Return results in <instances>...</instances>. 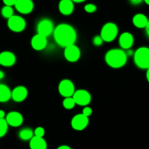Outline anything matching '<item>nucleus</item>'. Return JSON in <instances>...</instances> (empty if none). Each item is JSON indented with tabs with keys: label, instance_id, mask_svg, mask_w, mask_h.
Instances as JSON below:
<instances>
[{
	"label": "nucleus",
	"instance_id": "f257e3e1",
	"mask_svg": "<svg viewBox=\"0 0 149 149\" xmlns=\"http://www.w3.org/2000/svg\"><path fill=\"white\" fill-rule=\"evenodd\" d=\"M53 34L56 43L63 48L74 44L77 39V32L75 29L67 23L58 25L54 29Z\"/></svg>",
	"mask_w": 149,
	"mask_h": 149
},
{
	"label": "nucleus",
	"instance_id": "f03ea898",
	"mask_svg": "<svg viewBox=\"0 0 149 149\" xmlns=\"http://www.w3.org/2000/svg\"><path fill=\"white\" fill-rule=\"evenodd\" d=\"M105 60L109 67L114 69L121 68L126 64L127 55L122 49H111L106 53Z\"/></svg>",
	"mask_w": 149,
	"mask_h": 149
},
{
	"label": "nucleus",
	"instance_id": "7ed1b4c3",
	"mask_svg": "<svg viewBox=\"0 0 149 149\" xmlns=\"http://www.w3.org/2000/svg\"><path fill=\"white\" fill-rule=\"evenodd\" d=\"M134 62L142 70L149 69V48L141 47L134 53Z\"/></svg>",
	"mask_w": 149,
	"mask_h": 149
},
{
	"label": "nucleus",
	"instance_id": "20e7f679",
	"mask_svg": "<svg viewBox=\"0 0 149 149\" xmlns=\"http://www.w3.org/2000/svg\"><path fill=\"white\" fill-rule=\"evenodd\" d=\"M118 34V27L115 23L109 22L102 27L100 37L105 42H111Z\"/></svg>",
	"mask_w": 149,
	"mask_h": 149
},
{
	"label": "nucleus",
	"instance_id": "39448f33",
	"mask_svg": "<svg viewBox=\"0 0 149 149\" xmlns=\"http://www.w3.org/2000/svg\"><path fill=\"white\" fill-rule=\"evenodd\" d=\"M7 26L9 29L14 32H20L24 30L26 27V21L21 16L14 15L8 18Z\"/></svg>",
	"mask_w": 149,
	"mask_h": 149
},
{
	"label": "nucleus",
	"instance_id": "423d86ee",
	"mask_svg": "<svg viewBox=\"0 0 149 149\" xmlns=\"http://www.w3.org/2000/svg\"><path fill=\"white\" fill-rule=\"evenodd\" d=\"M58 91L61 96L66 97H71L75 92V87L72 81L68 79L61 80L58 86Z\"/></svg>",
	"mask_w": 149,
	"mask_h": 149
},
{
	"label": "nucleus",
	"instance_id": "0eeeda50",
	"mask_svg": "<svg viewBox=\"0 0 149 149\" xmlns=\"http://www.w3.org/2000/svg\"><path fill=\"white\" fill-rule=\"evenodd\" d=\"M72 98L74 99L76 105L86 106L88 105L91 101V95L87 91L84 89L77 90L74 92Z\"/></svg>",
	"mask_w": 149,
	"mask_h": 149
},
{
	"label": "nucleus",
	"instance_id": "6e6552de",
	"mask_svg": "<svg viewBox=\"0 0 149 149\" xmlns=\"http://www.w3.org/2000/svg\"><path fill=\"white\" fill-rule=\"evenodd\" d=\"M36 30H37V34L47 37L50 35L54 31L53 23L49 19L44 18L38 23Z\"/></svg>",
	"mask_w": 149,
	"mask_h": 149
},
{
	"label": "nucleus",
	"instance_id": "1a4fd4ad",
	"mask_svg": "<svg viewBox=\"0 0 149 149\" xmlns=\"http://www.w3.org/2000/svg\"><path fill=\"white\" fill-rule=\"evenodd\" d=\"M81 56L79 48L74 44L65 47L64 51V56L67 61L70 62H76L78 61Z\"/></svg>",
	"mask_w": 149,
	"mask_h": 149
},
{
	"label": "nucleus",
	"instance_id": "9d476101",
	"mask_svg": "<svg viewBox=\"0 0 149 149\" xmlns=\"http://www.w3.org/2000/svg\"><path fill=\"white\" fill-rule=\"evenodd\" d=\"M89 124L88 117L82 113L77 114L71 120V127L77 131H81L87 127Z\"/></svg>",
	"mask_w": 149,
	"mask_h": 149
},
{
	"label": "nucleus",
	"instance_id": "9b49d317",
	"mask_svg": "<svg viewBox=\"0 0 149 149\" xmlns=\"http://www.w3.org/2000/svg\"><path fill=\"white\" fill-rule=\"evenodd\" d=\"M15 7L22 14H29L33 10V2L32 0H16Z\"/></svg>",
	"mask_w": 149,
	"mask_h": 149
},
{
	"label": "nucleus",
	"instance_id": "f8f14e48",
	"mask_svg": "<svg viewBox=\"0 0 149 149\" xmlns=\"http://www.w3.org/2000/svg\"><path fill=\"white\" fill-rule=\"evenodd\" d=\"M5 120L8 125L13 127H17L23 124V117L20 112L12 111L6 115Z\"/></svg>",
	"mask_w": 149,
	"mask_h": 149
},
{
	"label": "nucleus",
	"instance_id": "ddd939ff",
	"mask_svg": "<svg viewBox=\"0 0 149 149\" xmlns=\"http://www.w3.org/2000/svg\"><path fill=\"white\" fill-rule=\"evenodd\" d=\"M28 95V90L25 86H19L15 88L11 92V98L15 102H20L24 100Z\"/></svg>",
	"mask_w": 149,
	"mask_h": 149
},
{
	"label": "nucleus",
	"instance_id": "4468645a",
	"mask_svg": "<svg viewBox=\"0 0 149 149\" xmlns=\"http://www.w3.org/2000/svg\"><path fill=\"white\" fill-rule=\"evenodd\" d=\"M31 43L32 48L34 50L42 51L45 49V47L47 45V40L46 37L37 34L32 37Z\"/></svg>",
	"mask_w": 149,
	"mask_h": 149
},
{
	"label": "nucleus",
	"instance_id": "2eb2a0df",
	"mask_svg": "<svg viewBox=\"0 0 149 149\" xmlns=\"http://www.w3.org/2000/svg\"><path fill=\"white\" fill-rule=\"evenodd\" d=\"M16 57L10 51H3L0 53V64L4 67H11L15 63Z\"/></svg>",
	"mask_w": 149,
	"mask_h": 149
},
{
	"label": "nucleus",
	"instance_id": "dca6fc26",
	"mask_svg": "<svg viewBox=\"0 0 149 149\" xmlns=\"http://www.w3.org/2000/svg\"><path fill=\"white\" fill-rule=\"evenodd\" d=\"M119 45L122 48L129 50L134 43V37L130 32H124L119 37Z\"/></svg>",
	"mask_w": 149,
	"mask_h": 149
},
{
	"label": "nucleus",
	"instance_id": "f3484780",
	"mask_svg": "<svg viewBox=\"0 0 149 149\" xmlns=\"http://www.w3.org/2000/svg\"><path fill=\"white\" fill-rule=\"evenodd\" d=\"M58 8L61 14L64 15H69L74 11V2L71 0H61Z\"/></svg>",
	"mask_w": 149,
	"mask_h": 149
},
{
	"label": "nucleus",
	"instance_id": "a211bd4d",
	"mask_svg": "<svg viewBox=\"0 0 149 149\" xmlns=\"http://www.w3.org/2000/svg\"><path fill=\"white\" fill-rule=\"evenodd\" d=\"M148 19L146 16L143 13H138L135 15L132 18V23L135 27L138 29H143L146 26Z\"/></svg>",
	"mask_w": 149,
	"mask_h": 149
},
{
	"label": "nucleus",
	"instance_id": "6ab92c4d",
	"mask_svg": "<svg viewBox=\"0 0 149 149\" xmlns=\"http://www.w3.org/2000/svg\"><path fill=\"white\" fill-rule=\"evenodd\" d=\"M31 149H47V145L43 137H39L33 136L30 140L29 143Z\"/></svg>",
	"mask_w": 149,
	"mask_h": 149
},
{
	"label": "nucleus",
	"instance_id": "aec40b11",
	"mask_svg": "<svg viewBox=\"0 0 149 149\" xmlns=\"http://www.w3.org/2000/svg\"><path fill=\"white\" fill-rule=\"evenodd\" d=\"M11 91L7 86L0 84V102H6L11 98Z\"/></svg>",
	"mask_w": 149,
	"mask_h": 149
},
{
	"label": "nucleus",
	"instance_id": "412c9836",
	"mask_svg": "<svg viewBox=\"0 0 149 149\" xmlns=\"http://www.w3.org/2000/svg\"><path fill=\"white\" fill-rule=\"evenodd\" d=\"M19 137L23 140H31L33 137V131L29 128L23 129L19 132Z\"/></svg>",
	"mask_w": 149,
	"mask_h": 149
},
{
	"label": "nucleus",
	"instance_id": "4be33fe9",
	"mask_svg": "<svg viewBox=\"0 0 149 149\" xmlns=\"http://www.w3.org/2000/svg\"><path fill=\"white\" fill-rule=\"evenodd\" d=\"M1 15L5 18H10L11 16L13 15V9L10 6H4L1 9Z\"/></svg>",
	"mask_w": 149,
	"mask_h": 149
},
{
	"label": "nucleus",
	"instance_id": "5701e85b",
	"mask_svg": "<svg viewBox=\"0 0 149 149\" xmlns=\"http://www.w3.org/2000/svg\"><path fill=\"white\" fill-rule=\"evenodd\" d=\"M76 103L74 102V99L71 97H66L64 99V100L63 101V105L64 108L67 110H71L75 106Z\"/></svg>",
	"mask_w": 149,
	"mask_h": 149
},
{
	"label": "nucleus",
	"instance_id": "b1692460",
	"mask_svg": "<svg viewBox=\"0 0 149 149\" xmlns=\"http://www.w3.org/2000/svg\"><path fill=\"white\" fill-rule=\"evenodd\" d=\"M8 124L4 118H0V137H2L7 133Z\"/></svg>",
	"mask_w": 149,
	"mask_h": 149
},
{
	"label": "nucleus",
	"instance_id": "393cba45",
	"mask_svg": "<svg viewBox=\"0 0 149 149\" xmlns=\"http://www.w3.org/2000/svg\"><path fill=\"white\" fill-rule=\"evenodd\" d=\"M84 10L88 13H93L97 10V7L94 4H87L84 6Z\"/></svg>",
	"mask_w": 149,
	"mask_h": 149
},
{
	"label": "nucleus",
	"instance_id": "a878e982",
	"mask_svg": "<svg viewBox=\"0 0 149 149\" xmlns=\"http://www.w3.org/2000/svg\"><path fill=\"white\" fill-rule=\"evenodd\" d=\"M45 131L43 127H39L35 129L34 130V135L36 137H43L44 135H45Z\"/></svg>",
	"mask_w": 149,
	"mask_h": 149
},
{
	"label": "nucleus",
	"instance_id": "bb28decb",
	"mask_svg": "<svg viewBox=\"0 0 149 149\" xmlns=\"http://www.w3.org/2000/svg\"><path fill=\"white\" fill-rule=\"evenodd\" d=\"M103 39L101 38L100 36H95L94 38H93V42L95 46H100L103 44Z\"/></svg>",
	"mask_w": 149,
	"mask_h": 149
},
{
	"label": "nucleus",
	"instance_id": "cd10ccee",
	"mask_svg": "<svg viewBox=\"0 0 149 149\" xmlns=\"http://www.w3.org/2000/svg\"><path fill=\"white\" fill-rule=\"evenodd\" d=\"M92 113H93V110H92L90 107H85V108L83 109L82 114L85 115V116H90V115H92Z\"/></svg>",
	"mask_w": 149,
	"mask_h": 149
},
{
	"label": "nucleus",
	"instance_id": "c85d7f7f",
	"mask_svg": "<svg viewBox=\"0 0 149 149\" xmlns=\"http://www.w3.org/2000/svg\"><path fill=\"white\" fill-rule=\"evenodd\" d=\"M3 3L5 4L6 6H10V7H13L15 4L16 0H2Z\"/></svg>",
	"mask_w": 149,
	"mask_h": 149
},
{
	"label": "nucleus",
	"instance_id": "c756f323",
	"mask_svg": "<svg viewBox=\"0 0 149 149\" xmlns=\"http://www.w3.org/2000/svg\"><path fill=\"white\" fill-rule=\"evenodd\" d=\"M143 0H130L131 4H134V5H138V4H140L141 3H142V1Z\"/></svg>",
	"mask_w": 149,
	"mask_h": 149
},
{
	"label": "nucleus",
	"instance_id": "7c9ffc66",
	"mask_svg": "<svg viewBox=\"0 0 149 149\" xmlns=\"http://www.w3.org/2000/svg\"><path fill=\"white\" fill-rule=\"evenodd\" d=\"M57 149H71V148L68 145H63L59 146V147H58Z\"/></svg>",
	"mask_w": 149,
	"mask_h": 149
},
{
	"label": "nucleus",
	"instance_id": "2f4dec72",
	"mask_svg": "<svg viewBox=\"0 0 149 149\" xmlns=\"http://www.w3.org/2000/svg\"><path fill=\"white\" fill-rule=\"evenodd\" d=\"M145 29H146V32L147 36L149 37V20L148 21V23H147V25H146V26L145 27Z\"/></svg>",
	"mask_w": 149,
	"mask_h": 149
},
{
	"label": "nucleus",
	"instance_id": "473e14b6",
	"mask_svg": "<svg viewBox=\"0 0 149 149\" xmlns=\"http://www.w3.org/2000/svg\"><path fill=\"white\" fill-rule=\"evenodd\" d=\"M5 117V112L2 110H0V118H4Z\"/></svg>",
	"mask_w": 149,
	"mask_h": 149
},
{
	"label": "nucleus",
	"instance_id": "72a5a7b5",
	"mask_svg": "<svg viewBox=\"0 0 149 149\" xmlns=\"http://www.w3.org/2000/svg\"><path fill=\"white\" fill-rule=\"evenodd\" d=\"M71 1H72L73 2L81 3V2H83V1H85V0H71Z\"/></svg>",
	"mask_w": 149,
	"mask_h": 149
},
{
	"label": "nucleus",
	"instance_id": "f704fd0d",
	"mask_svg": "<svg viewBox=\"0 0 149 149\" xmlns=\"http://www.w3.org/2000/svg\"><path fill=\"white\" fill-rule=\"evenodd\" d=\"M4 77V73L2 71H1V70H0V80H1V79H2Z\"/></svg>",
	"mask_w": 149,
	"mask_h": 149
},
{
	"label": "nucleus",
	"instance_id": "c9c22d12",
	"mask_svg": "<svg viewBox=\"0 0 149 149\" xmlns=\"http://www.w3.org/2000/svg\"><path fill=\"white\" fill-rule=\"evenodd\" d=\"M146 78H147V80H148V82L149 83V69L147 70V72H146Z\"/></svg>",
	"mask_w": 149,
	"mask_h": 149
},
{
	"label": "nucleus",
	"instance_id": "e433bc0d",
	"mask_svg": "<svg viewBox=\"0 0 149 149\" xmlns=\"http://www.w3.org/2000/svg\"><path fill=\"white\" fill-rule=\"evenodd\" d=\"M144 1H145L146 4H147L148 5H149V0H143Z\"/></svg>",
	"mask_w": 149,
	"mask_h": 149
}]
</instances>
